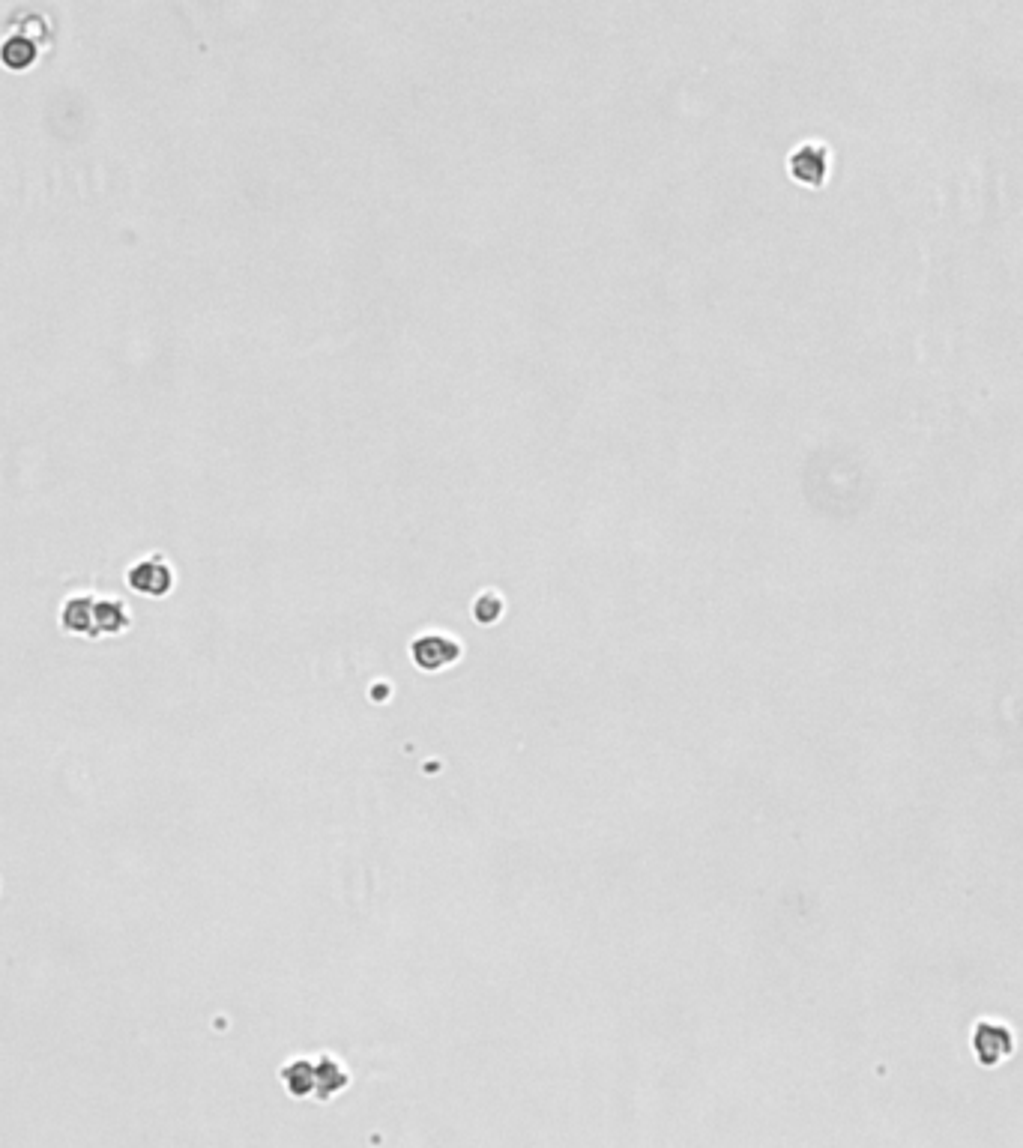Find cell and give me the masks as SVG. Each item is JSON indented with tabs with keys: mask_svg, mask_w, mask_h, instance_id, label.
<instances>
[{
	"mask_svg": "<svg viewBox=\"0 0 1023 1148\" xmlns=\"http://www.w3.org/2000/svg\"><path fill=\"white\" fill-rule=\"evenodd\" d=\"M500 610H503V601H500L497 592H485V595H479V601H476V619H479L482 625L494 622V619L500 616Z\"/></svg>",
	"mask_w": 1023,
	"mask_h": 1148,
	"instance_id": "ba28073f",
	"label": "cell"
},
{
	"mask_svg": "<svg viewBox=\"0 0 1023 1148\" xmlns=\"http://www.w3.org/2000/svg\"><path fill=\"white\" fill-rule=\"evenodd\" d=\"M132 622L129 616V607L117 598H96L93 604V637H102V634H120L126 631Z\"/></svg>",
	"mask_w": 1023,
	"mask_h": 1148,
	"instance_id": "5b68a950",
	"label": "cell"
},
{
	"mask_svg": "<svg viewBox=\"0 0 1023 1148\" xmlns=\"http://www.w3.org/2000/svg\"><path fill=\"white\" fill-rule=\"evenodd\" d=\"M410 655L422 670H440L461 658V643L449 634H422L410 643Z\"/></svg>",
	"mask_w": 1023,
	"mask_h": 1148,
	"instance_id": "3957f363",
	"label": "cell"
},
{
	"mask_svg": "<svg viewBox=\"0 0 1023 1148\" xmlns=\"http://www.w3.org/2000/svg\"><path fill=\"white\" fill-rule=\"evenodd\" d=\"M790 174L805 186H820L829 174V147L820 141H805L790 153Z\"/></svg>",
	"mask_w": 1023,
	"mask_h": 1148,
	"instance_id": "277c9868",
	"label": "cell"
},
{
	"mask_svg": "<svg viewBox=\"0 0 1023 1148\" xmlns=\"http://www.w3.org/2000/svg\"><path fill=\"white\" fill-rule=\"evenodd\" d=\"M36 54H39L36 42L30 36H24V33H12V36H6L0 42V63L6 69H12V72L27 69L36 60Z\"/></svg>",
	"mask_w": 1023,
	"mask_h": 1148,
	"instance_id": "52a82bcc",
	"label": "cell"
},
{
	"mask_svg": "<svg viewBox=\"0 0 1023 1148\" xmlns=\"http://www.w3.org/2000/svg\"><path fill=\"white\" fill-rule=\"evenodd\" d=\"M1015 1053V1035L1006 1023L979 1020L973 1026V1056L982 1068H997Z\"/></svg>",
	"mask_w": 1023,
	"mask_h": 1148,
	"instance_id": "6da1fadb",
	"label": "cell"
},
{
	"mask_svg": "<svg viewBox=\"0 0 1023 1148\" xmlns=\"http://www.w3.org/2000/svg\"><path fill=\"white\" fill-rule=\"evenodd\" d=\"M126 583L141 592V595H150V598H162L174 589V569L168 566V560L162 554H153L135 566H129L126 572Z\"/></svg>",
	"mask_w": 1023,
	"mask_h": 1148,
	"instance_id": "7a4b0ae2",
	"label": "cell"
},
{
	"mask_svg": "<svg viewBox=\"0 0 1023 1148\" xmlns=\"http://www.w3.org/2000/svg\"><path fill=\"white\" fill-rule=\"evenodd\" d=\"M93 604H96L93 595H72V598L63 604V610H60V625H63V631L93 637Z\"/></svg>",
	"mask_w": 1023,
	"mask_h": 1148,
	"instance_id": "8992f818",
	"label": "cell"
}]
</instances>
